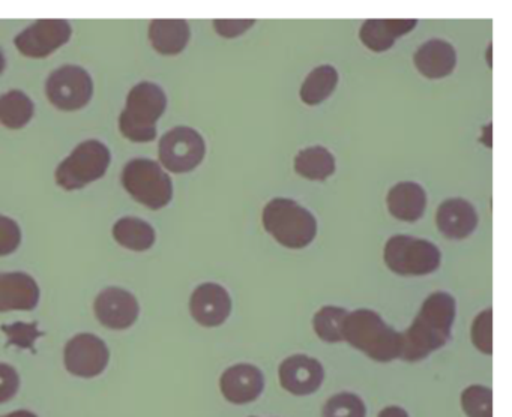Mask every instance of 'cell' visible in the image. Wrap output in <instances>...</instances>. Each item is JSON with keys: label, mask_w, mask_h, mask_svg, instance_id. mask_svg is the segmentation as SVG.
<instances>
[{"label": "cell", "mask_w": 512, "mask_h": 417, "mask_svg": "<svg viewBox=\"0 0 512 417\" xmlns=\"http://www.w3.org/2000/svg\"><path fill=\"white\" fill-rule=\"evenodd\" d=\"M263 227L278 243L290 249L305 248L317 234L313 213L289 198H274L266 204Z\"/></svg>", "instance_id": "cell-4"}, {"label": "cell", "mask_w": 512, "mask_h": 417, "mask_svg": "<svg viewBox=\"0 0 512 417\" xmlns=\"http://www.w3.org/2000/svg\"><path fill=\"white\" fill-rule=\"evenodd\" d=\"M5 69V56L4 53H2V50H0V74L4 72Z\"/></svg>", "instance_id": "cell-36"}, {"label": "cell", "mask_w": 512, "mask_h": 417, "mask_svg": "<svg viewBox=\"0 0 512 417\" xmlns=\"http://www.w3.org/2000/svg\"><path fill=\"white\" fill-rule=\"evenodd\" d=\"M416 20H368L362 24L361 41L365 47L380 53L389 50L395 44V39L407 35L415 29Z\"/></svg>", "instance_id": "cell-20"}, {"label": "cell", "mask_w": 512, "mask_h": 417, "mask_svg": "<svg viewBox=\"0 0 512 417\" xmlns=\"http://www.w3.org/2000/svg\"><path fill=\"white\" fill-rule=\"evenodd\" d=\"M437 228L448 239L460 240L469 237L478 225L475 207L463 198H449L437 209Z\"/></svg>", "instance_id": "cell-17"}, {"label": "cell", "mask_w": 512, "mask_h": 417, "mask_svg": "<svg viewBox=\"0 0 512 417\" xmlns=\"http://www.w3.org/2000/svg\"><path fill=\"white\" fill-rule=\"evenodd\" d=\"M349 312L340 306H323L313 318L314 332L322 341L335 344L344 341L343 326Z\"/></svg>", "instance_id": "cell-26"}, {"label": "cell", "mask_w": 512, "mask_h": 417, "mask_svg": "<svg viewBox=\"0 0 512 417\" xmlns=\"http://www.w3.org/2000/svg\"><path fill=\"white\" fill-rule=\"evenodd\" d=\"M413 62L424 77L436 80L452 74L457 63V54L449 42L431 39L416 51Z\"/></svg>", "instance_id": "cell-18"}, {"label": "cell", "mask_w": 512, "mask_h": 417, "mask_svg": "<svg viewBox=\"0 0 512 417\" xmlns=\"http://www.w3.org/2000/svg\"><path fill=\"white\" fill-rule=\"evenodd\" d=\"M20 389V375L13 365L0 363V404L16 398Z\"/></svg>", "instance_id": "cell-31"}, {"label": "cell", "mask_w": 512, "mask_h": 417, "mask_svg": "<svg viewBox=\"0 0 512 417\" xmlns=\"http://www.w3.org/2000/svg\"><path fill=\"white\" fill-rule=\"evenodd\" d=\"M167 107L164 90L158 84L143 81L131 89L127 108L119 117V129L128 140L148 143L157 137L155 123L163 116Z\"/></svg>", "instance_id": "cell-3"}, {"label": "cell", "mask_w": 512, "mask_h": 417, "mask_svg": "<svg viewBox=\"0 0 512 417\" xmlns=\"http://www.w3.org/2000/svg\"><path fill=\"white\" fill-rule=\"evenodd\" d=\"M113 237L119 245L140 252L152 248L155 243V230L149 222L127 216L116 222Z\"/></svg>", "instance_id": "cell-22"}, {"label": "cell", "mask_w": 512, "mask_h": 417, "mask_svg": "<svg viewBox=\"0 0 512 417\" xmlns=\"http://www.w3.org/2000/svg\"><path fill=\"white\" fill-rule=\"evenodd\" d=\"M46 93L49 101L59 110H80L91 101L94 81L82 66L65 65L50 75Z\"/></svg>", "instance_id": "cell-8"}, {"label": "cell", "mask_w": 512, "mask_h": 417, "mask_svg": "<svg viewBox=\"0 0 512 417\" xmlns=\"http://www.w3.org/2000/svg\"><path fill=\"white\" fill-rule=\"evenodd\" d=\"M256 20H215L214 27L223 38H236L254 26Z\"/></svg>", "instance_id": "cell-32"}, {"label": "cell", "mask_w": 512, "mask_h": 417, "mask_svg": "<svg viewBox=\"0 0 512 417\" xmlns=\"http://www.w3.org/2000/svg\"><path fill=\"white\" fill-rule=\"evenodd\" d=\"M454 320V297L446 291L431 293L412 326L401 333L400 359L410 363L427 359L451 339Z\"/></svg>", "instance_id": "cell-1"}, {"label": "cell", "mask_w": 512, "mask_h": 417, "mask_svg": "<svg viewBox=\"0 0 512 417\" xmlns=\"http://www.w3.org/2000/svg\"><path fill=\"white\" fill-rule=\"evenodd\" d=\"M280 384L295 396H307L317 392L325 380L322 363L307 354H293L281 362L278 369Z\"/></svg>", "instance_id": "cell-13"}, {"label": "cell", "mask_w": 512, "mask_h": 417, "mask_svg": "<svg viewBox=\"0 0 512 417\" xmlns=\"http://www.w3.org/2000/svg\"><path fill=\"white\" fill-rule=\"evenodd\" d=\"M35 105L22 90H10L0 96V123L10 129L28 125L34 116Z\"/></svg>", "instance_id": "cell-25"}, {"label": "cell", "mask_w": 512, "mask_h": 417, "mask_svg": "<svg viewBox=\"0 0 512 417\" xmlns=\"http://www.w3.org/2000/svg\"><path fill=\"white\" fill-rule=\"evenodd\" d=\"M97 320L107 329H130L140 314L139 302L130 291L109 287L98 294L94 303Z\"/></svg>", "instance_id": "cell-12"}, {"label": "cell", "mask_w": 512, "mask_h": 417, "mask_svg": "<svg viewBox=\"0 0 512 417\" xmlns=\"http://www.w3.org/2000/svg\"><path fill=\"white\" fill-rule=\"evenodd\" d=\"M109 362V347L103 339L92 333H79L65 345V368L74 377H98L106 371Z\"/></svg>", "instance_id": "cell-10"}, {"label": "cell", "mask_w": 512, "mask_h": 417, "mask_svg": "<svg viewBox=\"0 0 512 417\" xmlns=\"http://www.w3.org/2000/svg\"><path fill=\"white\" fill-rule=\"evenodd\" d=\"M122 183L139 203L149 209H163L172 201V179L152 159L137 158L128 162L122 173Z\"/></svg>", "instance_id": "cell-5"}, {"label": "cell", "mask_w": 512, "mask_h": 417, "mask_svg": "<svg viewBox=\"0 0 512 417\" xmlns=\"http://www.w3.org/2000/svg\"><path fill=\"white\" fill-rule=\"evenodd\" d=\"M190 312L200 326H221L232 314V297L220 284L206 282L191 294Z\"/></svg>", "instance_id": "cell-14"}, {"label": "cell", "mask_w": 512, "mask_h": 417, "mask_svg": "<svg viewBox=\"0 0 512 417\" xmlns=\"http://www.w3.org/2000/svg\"><path fill=\"white\" fill-rule=\"evenodd\" d=\"M386 266L401 276H424L439 269L442 254L434 243L397 234L386 242Z\"/></svg>", "instance_id": "cell-6"}, {"label": "cell", "mask_w": 512, "mask_h": 417, "mask_svg": "<svg viewBox=\"0 0 512 417\" xmlns=\"http://www.w3.org/2000/svg\"><path fill=\"white\" fill-rule=\"evenodd\" d=\"M254 417V416H253Z\"/></svg>", "instance_id": "cell-37"}, {"label": "cell", "mask_w": 512, "mask_h": 417, "mask_svg": "<svg viewBox=\"0 0 512 417\" xmlns=\"http://www.w3.org/2000/svg\"><path fill=\"white\" fill-rule=\"evenodd\" d=\"M367 407L356 393L341 392L328 399L323 408V417H365Z\"/></svg>", "instance_id": "cell-28"}, {"label": "cell", "mask_w": 512, "mask_h": 417, "mask_svg": "<svg viewBox=\"0 0 512 417\" xmlns=\"http://www.w3.org/2000/svg\"><path fill=\"white\" fill-rule=\"evenodd\" d=\"M109 147L98 140L83 141L56 170V182L67 191L83 188L101 179L109 168Z\"/></svg>", "instance_id": "cell-7"}, {"label": "cell", "mask_w": 512, "mask_h": 417, "mask_svg": "<svg viewBox=\"0 0 512 417\" xmlns=\"http://www.w3.org/2000/svg\"><path fill=\"white\" fill-rule=\"evenodd\" d=\"M377 417H410L404 408L397 407V405H389L383 408Z\"/></svg>", "instance_id": "cell-34"}, {"label": "cell", "mask_w": 512, "mask_h": 417, "mask_svg": "<svg viewBox=\"0 0 512 417\" xmlns=\"http://www.w3.org/2000/svg\"><path fill=\"white\" fill-rule=\"evenodd\" d=\"M4 330H7L8 335L11 336V341L20 344L19 347L22 348L31 347L34 339L40 336V332L31 324L19 323L14 326H4Z\"/></svg>", "instance_id": "cell-33"}, {"label": "cell", "mask_w": 512, "mask_h": 417, "mask_svg": "<svg viewBox=\"0 0 512 417\" xmlns=\"http://www.w3.org/2000/svg\"><path fill=\"white\" fill-rule=\"evenodd\" d=\"M206 155V144L196 129L176 126L160 141V161L172 173L193 171Z\"/></svg>", "instance_id": "cell-9"}, {"label": "cell", "mask_w": 512, "mask_h": 417, "mask_svg": "<svg viewBox=\"0 0 512 417\" xmlns=\"http://www.w3.org/2000/svg\"><path fill=\"white\" fill-rule=\"evenodd\" d=\"M40 302V287L25 272L0 273V312L32 311Z\"/></svg>", "instance_id": "cell-16"}, {"label": "cell", "mask_w": 512, "mask_h": 417, "mask_svg": "<svg viewBox=\"0 0 512 417\" xmlns=\"http://www.w3.org/2000/svg\"><path fill=\"white\" fill-rule=\"evenodd\" d=\"M388 209L400 221L415 222L424 215L427 195L415 182H400L389 191Z\"/></svg>", "instance_id": "cell-19"}, {"label": "cell", "mask_w": 512, "mask_h": 417, "mask_svg": "<svg viewBox=\"0 0 512 417\" xmlns=\"http://www.w3.org/2000/svg\"><path fill=\"white\" fill-rule=\"evenodd\" d=\"M73 35L71 24L65 20H40L23 30L14 39L20 53L43 59L67 44Z\"/></svg>", "instance_id": "cell-11"}, {"label": "cell", "mask_w": 512, "mask_h": 417, "mask_svg": "<svg viewBox=\"0 0 512 417\" xmlns=\"http://www.w3.org/2000/svg\"><path fill=\"white\" fill-rule=\"evenodd\" d=\"M472 342L481 353H493V311L484 309L476 315L472 324Z\"/></svg>", "instance_id": "cell-29"}, {"label": "cell", "mask_w": 512, "mask_h": 417, "mask_svg": "<svg viewBox=\"0 0 512 417\" xmlns=\"http://www.w3.org/2000/svg\"><path fill=\"white\" fill-rule=\"evenodd\" d=\"M0 417H38L37 414L32 413L29 410H16L11 411V413L5 414V416Z\"/></svg>", "instance_id": "cell-35"}, {"label": "cell", "mask_w": 512, "mask_h": 417, "mask_svg": "<svg viewBox=\"0 0 512 417\" xmlns=\"http://www.w3.org/2000/svg\"><path fill=\"white\" fill-rule=\"evenodd\" d=\"M338 80H340V77H338L337 69L334 66H317L308 74L304 84H302V102L307 105H317L326 101L337 87Z\"/></svg>", "instance_id": "cell-24"}, {"label": "cell", "mask_w": 512, "mask_h": 417, "mask_svg": "<svg viewBox=\"0 0 512 417\" xmlns=\"http://www.w3.org/2000/svg\"><path fill=\"white\" fill-rule=\"evenodd\" d=\"M190 26L185 20H155L149 26V39L155 50L167 56L182 53L190 41Z\"/></svg>", "instance_id": "cell-21"}, {"label": "cell", "mask_w": 512, "mask_h": 417, "mask_svg": "<svg viewBox=\"0 0 512 417\" xmlns=\"http://www.w3.org/2000/svg\"><path fill=\"white\" fill-rule=\"evenodd\" d=\"M220 389L227 401L236 405L250 404L265 389V375L251 363L230 366L220 378Z\"/></svg>", "instance_id": "cell-15"}, {"label": "cell", "mask_w": 512, "mask_h": 417, "mask_svg": "<svg viewBox=\"0 0 512 417\" xmlns=\"http://www.w3.org/2000/svg\"><path fill=\"white\" fill-rule=\"evenodd\" d=\"M22 242L19 224L8 216L0 215V257L13 254Z\"/></svg>", "instance_id": "cell-30"}, {"label": "cell", "mask_w": 512, "mask_h": 417, "mask_svg": "<svg viewBox=\"0 0 512 417\" xmlns=\"http://www.w3.org/2000/svg\"><path fill=\"white\" fill-rule=\"evenodd\" d=\"M295 170L305 179L326 180L334 174L335 158L326 147H307L296 156Z\"/></svg>", "instance_id": "cell-23"}, {"label": "cell", "mask_w": 512, "mask_h": 417, "mask_svg": "<svg viewBox=\"0 0 512 417\" xmlns=\"http://www.w3.org/2000/svg\"><path fill=\"white\" fill-rule=\"evenodd\" d=\"M343 338L376 362L388 363L400 359L401 333L389 327L371 309H356L347 314Z\"/></svg>", "instance_id": "cell-2"}, {"label": "cell", "mask_w": 512, "mask_h": 417, "mask_svg": "<svg viewBox=\"0 0 512 417\" xmlns=\"http://www.w3.org/2000/svg\"><path fill=\"white\" fill-rule=\"evenodd\" d=\"M461 408L467 417H493V392L481 384H473L461 393Z\"/></svg>", "instance_id": "cell-27"}]
</instances>
